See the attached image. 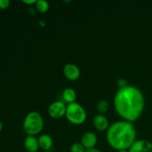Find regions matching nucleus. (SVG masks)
Masks as SVG:
<instances>
[{
  "label": "nucleus",
  "instance_id": "3",
  "mask_svg": "<svg viewBox=\"0 0 152 152\" xmlns=\"http://www.w3.org/2000/svg\"><path fill=\"white\" fill-rule=\"evenodd\" d=\"M43 126L44 121L41 114L37 111H31L24 120L23 129L28 135L35 136L42 130Z\"/></svg>",
  "mask_w": 152,
  "mask_h": 152
},
{
  "label": "nucleus",
  "instance_id": "17",
  "mask_svg": "<svg viewBox=\"0 0 152 152\" xmlns=\"http://www.w3.org/2000/svg\"><path fill=\"white\" fill-rule=\"evenodd\" d=\"M118 86H120V88H122L123 87H126V81L125 80H123V79H121V80H120L118 81Z\"/></svg>",
  "mask_w": 152,
  "mask_h": 152
},
{
  "label": "nucleus",
  "instance_id": "5",
  "mask_svg": "<svg viewBox=\"0 0 152 152\" xmlns=\"http://www.w3.org/2000/svg\"><path fill=\"white\" fill-rule=\"evenodd\" d=\"M67 106L62 101L53 102L48 108V114L53 119H59L65 115Z\"/></svg>",
  "mask_w": 152,
  "mask_h": 152
},
{
  "label": "nucleus",
  "instance_id": "10",
  "mask_svg": "<svg viewBox=\"0 0 152 152\" xmlns=\"http://www.w3.org/2000/svg\"><path fill=\"white\" fill-rule=\"evenodd\" d=\"M24 145L25 149L28 152H37L39 148L38 139H37L35 136H31V135H28L25 137Z\"/></svg>",
  "mask_w": 152,
  "mask_h": 152
},
{
  "label": "nucleus",
  "instance_id": "11",
  "mask_svg": "<svg viewBox=\"0 0 152 152\" xmlns=\"http://www.w3.org/2000/svg\"><path fill=\"white\" fill-rule=\"evenodd\" d=\"M39 145L44 151H48L53 146V139L48 134H42L38 139Z\"/></svg>",
  "mask_w": 152,
  "mask_h": 152
},
{
  "label": "nucleus",
  "instance_id": "15",
  "mask_svg": "<svg viewBox=\"0 0 152 152\" xmlns=\"http://www.w3.org/2000/svg\"><path fill=\"white\" fill-rule=\"evenodd\" d=\"M71 152H86V149L81 142H75L72 144L70 148Z\"/></svg>",
  "mask_w": 152,
  "mask_h": 152
},
{
  "label": "nucleus",
  "instance_id": "18",
  "mask_svg": "<svg viewBox=\"0 0 152 152\" xmlns=\"http://www.w3.org/2000/svg\"><path fill=\"white\" fill-rule=\"evenodd\" d=\"M22 2L27 4H33L37 3V0H22Z\"/></svg>",
  "mask_w": 152,
  "mask_h": 152
},
{
  "label": "nucleus",
  "instance_id": "1",
  "mask_svg": "<svg viewBox=\"0 0 152 152\" xmlns=\"http://www.w3.org/2000/svg\"><path fill=\"white\" fill-rule=\"evenodd\" d=\"M114 108L117 114L126 121H136L145 108V98L137 88L127 86L120 88L114 96Z\"/></svg>",
  "mask_w": 152,
  "mask_h": 152
},
{
  "label": "nucleus",
  "instance_id": "14",
  "mask_svg": "<svg viewBox=\"0 0 152 152\" xmlns=\"http://www.w3.org/2000/svg\"><path fill=\"white\" fill-rule=\"evenodd\" d=\"M108 108H109V104H108V101L105 99H101L97 103V110L99 114H105V112L108 111Z\"/></svg>",
  "mask_w": 152,
  "mask_h": 152
},
{
  "label": "nucleus",
  "instance_id": "4",
  "mask_svg": "<svg viewBox=\"0 0 152 152\" xmlns=\"http://www.w3.org/2000/svg\"><path fill=\"white\" fill-rule=\"evenodd\" d=\"M65 117L70 123L74 125H80L86 121L87 114L86 110L80 104L74 102L68 105Z\"/></svg>",
  "mask_w": 152,
  "mask_h": 152
},
{
  "label": "nucleus",
  "instance_id": "16",
  "mask_svg": "<svg viewBox=\"0 0 152 152\" xmlns=\"http://www.w3.org/2000/svg\"><path fill=\"white\" fill-rule=\"evenodd\" d=\"M10 2L9 0H0V9H6L9 7Z\"/></svg>",
  "mask_w": 152,
  "mask_h": 152
},
{
  "label": "nucleus",
  "instance_id": "22",
  "mask_svg": "<svg viewBox=\"0 0 152 152\" xmlns=\"http://www.w3.org/2000/svg\"><path fill=\"white\" fill-rule=\"evenodd\" d=\"M44 152H50V151H44Z\"/></svg>",
  "mask_w": 152,
  "mask_h": 152
},
{
  "label": "nucleus",
  "instance_id": "8",
  "mask_svg": "<svg viewBox=\"0 0 152 152\" xmlns=\"http://www.w3.org/2000/svg\"><path fill=\"white\" fill-rule=\"evenodd\" d=\"M81 143L86 149L94 148L97 143V137L93 132H86L82 137Z\"/></svg>",
  "mask_w": 152,
  "mask_h": 152
},
{
  "label": "nucleus",
  "instance_id": "13",
  "mask_svg": "<svg viewBox=\"0 0 152 152\" xmlns=\"http://www.w3.org/2000/svg\"><path fill=\"white\" fill-rule=\"evenodd\" d=\"M36 8L39 13H46L49 9V3L45 0H38L36 3Z\"/></svg>",
  "mask_w": 152,
  "mask_h": 152
},
{
  "label": "nucleus",
  "instance_id": "12",
  "mask_svg": "<svg viewBox=\"0 0 152 152\" xmlns=\"http://www.w3.org/2000/svg\"><path fill=\"white\" fill-rule=\"evenodd\" d=\"M62 97L64 100L68 104L73 103L77 99V94L74 89L71 88H67L62 92Z\"/></svg>",
  "mask_w": 152,
  "mask_h": 152
},
{
  "label": "nucleus",
  "instance_id": "9",
  "mask_svg": "<svg viewBox=\"0 0 152 152\" xmlns=\"http://www.w3.org/2000/svg\"><path fill=\"white\" fill-rule=\"evenodd\" d=\"M94 126L95 129L100 132H104L105 130H108L109 128V123H108V119L103 114H96L93 120Z\"/></svg>",
  "mask_w": 152,
  "mask_h": 152
},
{
  "label": "nucleus",
  "instance_id": "20",
  "mask_svg": "<svg viewBox=\"0 0 152 152\" xmlns=\"http://www.w3.org/2000/svg\"><path fill=\"white\" fill-rule=\"evenodd\" d=\"M2 127H3L2 123H1V122L0 121V132H1V129H2Z\"/></svg>",
  "mask_w": 152,
  "mask_h": 152
},
{
  "label": "nucleus",
  "instance_id": "7",
  "mask_svg": "<svg viewBox=\"0 0 152 152\" xmlns=\"http://www.w3.org/2000/svg\"><path fill=\"white\" fill-rule=\"evenodd\" d=\"M63 73L65 77L70 80H78L80 76V71L78 66L74 64H67L65 65L63 68Z\"/></svg>",
  "mask_w": 152,
  "mask_h": 152
},
{
  "label": "nucleus",
  "instance_id": "19",
  "mask_svg": "<svg viewBox=\"0 0 152 152\" xmlns=\"http://www.w3.org/2000/svg\"><path fill=\"white\" fill-rule=\"evenodd\" d=\"M86 152H102L101 151H99V149L97 148H90V149H86Z\"/></svg>",
  "mask_w": 152,
  "mask_h": 152
},
{
  "label": "nucleus",
  "instance_id": "21",
  "mask_svg": "<svg viewBox=\"0 0 152 152\" xmlns=\"http://www.w3.org/2000/svg\"><path fill=\"white\" fill-rule=\"evenodd\" d=\"M118 152H129L128 150H121V151H119Z\"/></svg>",
  "mask_w": 152,
  "mask_h": 152
},
{
  "label": "nucleus",
  "instance_id": "6",
  "mask_svg": "<svg viewBox=\"0 0 152 152\" xmlns=\"http://www.w3.org/2000/svg\"><path fill=\"white\" fill-rule=\"evenodd\" d=\"M129 152H152V143L145 140H139L134 142L129 149Z\"/></svg>",
  "mask_w": 152,
  "mask_h": 152
},
{
  "label": "nucleus",
  "instance_id": "2",
  "mask_svg": "<svg viewBox=\"0 0 152 152\" xmlns=\"http://www.w3.org/2000/svg\"><path fill=\"white\" fill-rule=\"evenodd\" d=\"M137 132L131 122L117 121L109 126L106 138L111 148L117 151L129 150L136 141Z\"/></svg>",
  "mask_w": 152,
  "mask_h": 152
}]
</instances>
